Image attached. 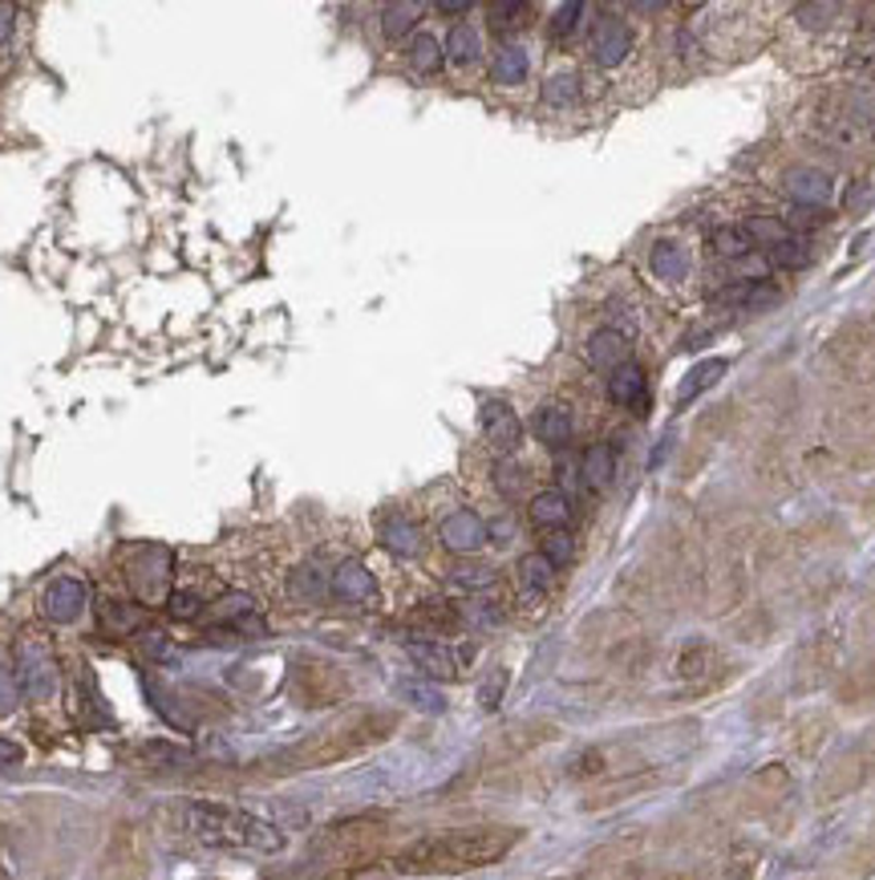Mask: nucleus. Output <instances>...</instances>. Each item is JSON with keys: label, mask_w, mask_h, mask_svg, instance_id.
<instances>
[{"label": "nucleus", "mask_w": 875, "mask_h": 880, "mask_svg": "<svg viewBox=\"0 0 875 880\" xmlns=\"http://www.w3.org/2000/svg\"><path fill=\"white\" fill-rule=\"evenodd\" d=\"M608 398L628 406L633 415H645V410H649V382H645V369L633 362L613 369V377H608Z\"/></svg>", "instance_id": "nucleus-5"}, {"label": "nucleus", "mask_w": 875, "mask_h": 880, "mask_svg": "<svg viewBox=\"0 0 875 880\" xmlns=\"http://www.w3.org/2000/svg\"><path fill=\"white\" fill-rule=\"evenodd\" d=\"M442 62H446V53H442V45H438L430 33H418V37L410 41V65L418 74H438Z\"/></svg>", "instance_id": "nucleus-22"}, {"label": "nucleus", "mask_w": 875, "mask_h": 880, "mask_svg": "<svg viewBox=\"0 0 875 880\" xmlns=\"http://www.w3.org/2000/svg\"><path fill=\"white\" fill-rule=\"evenodd\" d=\"M410 657L422 666V674H430V678H454V674H458V657H454L446 645L410 642Z\"/></svg>", "instance_id": "nucleus-15"}, {"label": "nucleus", "mask_w": 875, "mask_h": 880, "mask_svg": "<svg viewBox=\"0 0 875 880\" xmlns=\"http://www.w3.org/2000/svg\"><path fill=\"white\" fill-rule=\"evenodd\" d=\"M519 580H523V589L543 592V589H551V580H555V565H551L543 552H531L519 560Z\"/></svg>", "instance_id": "nucleus-21"}, {"label": "nucleus", "mask_w": 875, "mask_h": 880, "mask_svg": "<svg viewBox=\"0 0 875 880\" xmlns=\"http://www.w3.org/2000/svg\"><path fill=\"white\" fill-rule=\"evenodd\" d=\"M811 244H807V239H799V236H787L782 239V244H778V248H770V260H775V265H782V268H807L811 265Z\"/></svg>", "instance_id": "nucleus-26"}, {"label": "nucleus", "mask_w": 875, "mask_h": 880, "mask_svg": "<svg viewBox=\"0 0 875 880\" xmlns=\"http://www.w3.org/2000/svg\"><path fill=\"white\" fill-rule=\"evenodd\" d=\"M142 552V560L147 565L130 572V580H134V589L147 597V601H163L166 597V584H171V552L166 548H138Z\"/></svg>", "instance_id": "nucleus-4"}, {"label": "nucleus", "mask_w": 875, "mask_h": 880, "mask_svg": "<svg viewBox=\"0 0 875 880\" xmlns=\"http://www.w3.org/2000/svg\"><path fill=\"white\" fill-rule=\"evenodd\" d=\"M333 597L345 604H374L377 601V584L369 577V568L357 565V560H345V565L333 572Z\"/></svg>", "instance_id": "nucleus-6"}, {"label": "nucleus", "mask_w": 875, "mask_h": 880, "mask_svg": "<svg viewBox=\"0 0 875 880\" xmlns=\"http://www.w3.org/2000/svg\"><path fill=\"white\" fill-rule=\"evenodd\" d=\"M13 702H17V682L0 669V710H13Z\"/></svg>", "instance_id": "nucleus-37"}, {"label": "nucleus", "mask_w": 875, "mask_h": 880, "mask_svg": "<svg viewBox=\"0 0 875 880\" xmlns=\"http://www.w3.org/2000/svg\"><path fill=\"white\" fill-rule=\"evenodd\" d=\"M454 580H458V584H466V589H483V584H490V572H487V568H458V572H454Z\"/></svg>", "instance_id": "nucleus-35"}, {"label": "nucleus", "mask_w": 875, "mask_h": 880, "mask_svg": "<svg viewBox=\"0 0 875 880\" xmlns=\"http://www.w3.org/2000/svg\"><path fill=\"white\" fill-rule=\"evenodd\" d=\"M527 13H531L527 4H490V25L499 29V33H507V29L527 25V21H523Z\"/></svg>", "instance_id": "nucleus-29"}, {"label": "nucleus", "mask_w": 875, "mask_h": 880, "mask_svg": "<svg viewBox=\"0 0 875 880\" xmlns=\"http://www.w3.org/2000/svg\"><path fill=\"white\" fill-rule=\"evenodd\" d=\"M13 29H17V9L13 4H0V45L13 37Z\"/></svg>", "instance_id": "nucleus-36"}, {"label": "nucleus", "mask_w": 875, "mask_h": 880, "mask_svg": "<svg viewBox=\"0 0 875 880\" xmlns=\"http://www.w3.org/2000/svg\"><path fill=\"white\" fill-rule=\"evenodd\" d=\"M652 268H657L661 277H677L685 265H681V256H677L673 244H657V248H652Z\"/></svg>", "instance_id": "nucleus-32"}, {"label": "nucleus", "mask_w": 875, "mask_h": 880, "mask_svg": "<svg viewBox=\"0 0 875 880\" xmlns=\"http://www.w3.org/2000/svg\"><path fill=\"white\" fill-rule=\"evenodd\" d=\"M572 434H575V422H572V415H568L563 406H539L536 439L543 442V447H551V451H563V447L572 442Z\"/></svg>", "instance_id": "nucleus-12"}, {"label": "nucleus", "mask_w": 875, "mask_h": 880, "mask_svg": "<svg viewBox=\"0 0 875 880\" xmlns=\"http://www.w3.org/2000/svg\"><path fill=\"white\" fill-rule=\"evenodd\" d=\"M787 191H790V200L802 203V207H811V212H814V203L823 207V203L831 200V179H827L823 171H811V167H799V171H790Z\"/></svg>", "instance_id": "nucleus-14"}, {"label": "nucleus", "mask_w": 875, "mask_h": 880, "mask_svg": "<svg viewBox=\"0 0 875 880\" xmlns=\"http://www.w3.org/2000/svg\"><path fill=\"white\" fill-rule=\"evenodd\" d=\"M710 244H713V251H722V256H730V260L750 256V251L758 248L746 227H717V232L710 236Z\"/></svg>", "instance_id": "nucleus-24"}, {"label": "nucleus", "mask_w": 875, "mask_h": 880, "mask_svg": "<svg viewBox=\"0 0 875 880\" xmlns=\"http://www.w3.org/2000/svg\"><path fill=\"white\" fill-rule=\"evenodd\" d=\"M572 519V500L563 491H539L531 500V524H539L543 532H563Z\"/></svg>", "instance_id": "nucleus-13"}, {"label": "nucleus", "mask_w": 875, "mask_h": 880, "mask_svg": "<svg viewBox=\"0 0 875 880\" xmlns=\"http://www.w3.org/2000/svg\"><path fill=\"white\" fill-rule=\"evenodd\" d=\"M438 13L463 17V13H471V4H466V0H442V4H438Z\"/></svg>", "instance_id": "nucleus-39"}, {"label": "nucleus", "mask_w": 875, "mask_h": 880, "mask_svg": "<svg viewBox=\"0 0 875 880\" xmlns=\"http://www.w3.org/2000/svg\"><path fill=\"white\" fill-rule=\"evenodd\" d=\"M539 552H543L551 565L560 568V565H568V560L575 556V544H572V536H568V532H548V540H543V548H539Z\"/></svg>", "instance_id": "nucleus-28"}, {"label": "nucleus", "mask_w": 875, "mask_h": 880, "mask_svg": "<svg viewBox=\"0 0 875 880\" xmlns=\"http://www.w3.org/2000/svg\"><path fill=\"white\" fill-rule=\"evenodd\" d=\"M490 77L499 82V86H519L527 77V53L519 45H503L495 53V62H490Z\"/></svg>", "instance_id": "nucleus-18"}, {"label": "nucleus", "mask_w": 875, "mask_h": 880, "mask_svg": "<svg viewBox=\"0 0 875 880\" xmlns=\"http://www.w3.org/2000/svg\"><path fill=\"white\" fill-rule=\"evenodd\" d=\"M401 698H410L413 706H422V710H442V694L434 690V686H418V682H406V686H401Z\"/></svg>", "instance_id": "nucleus-31"}, {"label": "nucleus", "mask_w": 875, "mask_h": 880, "mask_svg": "<svg viewBox=\"0 0 875 880\" xmlns=\"http://www.w3.org/2000/svg\"><path fill=\"white\" fill-rule=\"evenodd\" d=\"M722 304H770L778 301V292L770 289V285H763V280H738L734 289H725L722 297H717Z\"/></svg>", "instance_id": "nucleus-23"}, {"label": "nucleus", "mask_w": 875, "mask_h": 880, "mask_svg": "<svg viewBox=\"0 0 875 880\" xmlns=\"http://www.w3.org/2000/svg\"><path fill=\"white\" fill-rule=\"evenodd\" d=\"M381 544H386L393 556H418V548H422V532H418V524H410V519H386L381 524Z\"/></svg>", "instance_id": "nucleus-17"}, {"label": "nucleus", "mask_w": 875, "mask_h": 880, "mask_svg": "<svg viewBox=\"0 0 875 880\" xmlns=\"http://www.w3.org/2000/svg\"><path fill=\"white\" fill-rule=\"evenodd\" d=\"M580 475H584V483H588L592 491L608 487V483H613V475H616V451H613V447H608V442H596V447H588L584 463H580Z\"/></svg>", "instance_id": "nucleus-16"}, {"label": "nucleus", "mask_w": 875, "mask_h": 880, "mask_svg": "<svg viewBox=\"0 0 875 880\" xmlns=\"http://www.w3.org/2000/svg\"><path fill=\"white\" fill-rule=\"evenodd\" d=\"M478 422H483V434H487V442L499 454L519 451V442H523V422H519V415H515L507 403H499V398L483 403V410H478Z\"/></svg>", "instance_id": "nucleus-3"}, {"label": "nucleus", "mask_w": 875, "mask_h": 880, "mask_svg": "<svg viewBox=\"0 0 875 880\" xmlns=\"http://www.w3.org/2000/svg\"><path fill=\"white\" fill-rule=\"evenodd\" d=\"M21 682L29 698H50L53 694V662L37 642L21 645Z\"/></svg>", "instance_id": "nucleus-9"}, {"label": "nucleus", "mask_w": 875, "mask_h": 880, "mask_svg": "<svg viewBox=\"0 0 875 880\" xmlns=\"http://www.w3.org/2000/svg\"><path fill=\"white\" fill-rule=\"evenodd\" d=\"M82 609H86V589L69 577L53 580L50 592H45V616H53V621H74Z\"/></svg>", "instance_id": "nucleus-11"}, {"label": "nucleus", "mask_w": 875, "mask_h": 880, "mask_svg": "<svg viewBox=\"0 0 875 880\" xmlns=\"http://www.w3.org/2000/svg\"><path fill=\"white\" fill-rule=\"evenodd\" d=\"M628 50H633V37H628V29L616 17H601L592 25V53H596L601 65H620L628 57Z\"/></svg>", "instance_id": "nucleus-8"}, {"label": "nucleus", "mask_w": 875, "mask_h": 880, "mask_svg": "<svg viewBox=\"0 0 875 880\" xmlns=\"http://www.w3.org/2000/svg\"><path fill=\"white\" fill-rule=\"evenodd\" d=\"M543 101L548 106H575L580 101V82L572 74H560V77H548V86H543Z\"/></svg>", "instance_id": "nucleus-27"}, {"label": "nucleus", "mask_w": 875, "mask_h": 880, "mask_svg": "<svg viewBox=\"0 0 875 880\" xmlns=\"http://www.w3.org/2000/svg\"><path fill=\"white\" fill-rule=\"evenodd\" d=\"M13 763H21V747L0 739V768H13Z\"/></svg>", "instance_id": "nucleus-38"}, {"label": "nucleus", "mask_w": 875, "mask_h": 880, "mask_svg": "<svg viewBox=\"0 0 875 880\" xmlns=\"http://www.w3.org/2000/svg\"><path fill=\"white\" fill-rule=\"evenodd\" d=\"M588 362L596 365V369H608V374L620 369V365H628V337L620 329H601V333H592Z\"/></svg>", "instance_id": "nucleus-10"}, {"label": "nucleus", "mask_w": 875, "mask_h": 880, "mask_svg": "<svg viewBox=\"0 0 875 880\" xmlns=\"http://www.w3.org/2000/svg\"><path fill=\"white\" fill-rule=\"evenodd\" d=\"M527 471L515 463H499V471H495V483H499L503 495H519V487H523Z\"/></svg>", "instance_id": "nucleus-33"}, {"label": "nucleus", "mask_w": 875, "mask_h": 880, "mask_svg": "<svg viewBox=\"0 0 875 880\" xmlns=\"http://www.w3.org/2000/svg\"><path fill=\"white\" fill-rule=\"evenodd\" d=\"M487 536H490V528L475 516V512H454V516H446V524H442V544H446L451 552H478V548L487 544Z\"/></svg>", "instance_id": "nucleus-7"}, {"label": "nucleus", "mask_w": 875, "mask_h": 880, "mask_svg": "<svg viewBox=\"0 0 875 880\" xmlns=\"http://www.w3.org/2000/svg\"><path fill=\"white\" fill-rule=\"evenodd\" d=\"M725 374V362H705V365H698L693 374H689V382L677 390V406H689V403H698L701 394L710 390V386H717V377Z\"/></svg>", "instance_id": "nucleus-19"}, {"label": "nucleus", "mask_w": 875, "mask_h": 880, "mask_svg": "<svg viewBox=\"0 0 875 880\" xmlns=\"http://www.w3.org/2000/svg\"><path fill=\"white\" fill-rule=\"evenodd\" d=\"M187 831L207 848H239V852H280L284 848V831L268 824V819L239 812L227 804H187L183 812Z\"/></svg>", "instance_id": "nucleus-2"}, {"label": "nucleus", "mask_w": 875, "mask_h": 880, "mask_svg": "<svg viewBox=\"0 0 875 880\" xmlns=\"http://www.w3.org/2000/svg\"><path fill=\"white\" fill-rule=\"evenodd\" d=\"M515 844H519L515 828L442 831V836H425V840L401 848L393 856V865L401 872H471V868H487L495 860H503Z\"/></svg>", "instance_id": "nucleus-1"}, {"label": "nucleus", "mask_w": 875, "mask_h": 880, "mask_svg": "<svg viewBox=\"0 0 875 880\" xmlns=\"http://www.w3.org/2000/svg\"><path fill=\"white\" fill-rule=\"evenodd\" d=\"M418 17H422V4H386L381 29H386V37H406Z\"/></svg>", "instance_id": "nucleus-25"}, {"label": "nucleus", "mask_w": 875, "mask_h": 880, "mask_svg": "<svg viewBox=\"0 0 875 880\" xmlns=\"http://www.w3.org/2000/svg\"><path fill=\"white\" fill-rule=\"evenodd\" d=\"M580 17H584V4H560L555 9V21H551V37H572L575 25H580Z\"/></svg>", "instance_id": "nucleus-30"}, {"label": "nucleus", "mask_w": 875, "mask_h": 880, "mask_svg": "<svg viewBox=\"0 0 875 880\" xmlns=\"http://www.w3.org/2000/svg\"><path fill=\"white\" fill-rule=\"evenodd\" d=\"M483 53V41H478V33L471 25H454L451 37H446V57H451L454 65H471Z\"/></svg>", "instance_id": "nucleus-20"}, {"label": "nucleus", "mask_w": 875, "mask_h": 880, "mask_svg": "<svg viewBox=\"0 0 875 880\" xmlns=\"http://www.w3.org/2000/svg\"><path fill=\"white\" fill-rule=\"evenodd\" d=\"M171 613H175V616H195V613H199V597H195V592H175V597H171Z\"/></svg>", "instance_id": "nucleus-34"}]
</instances>
